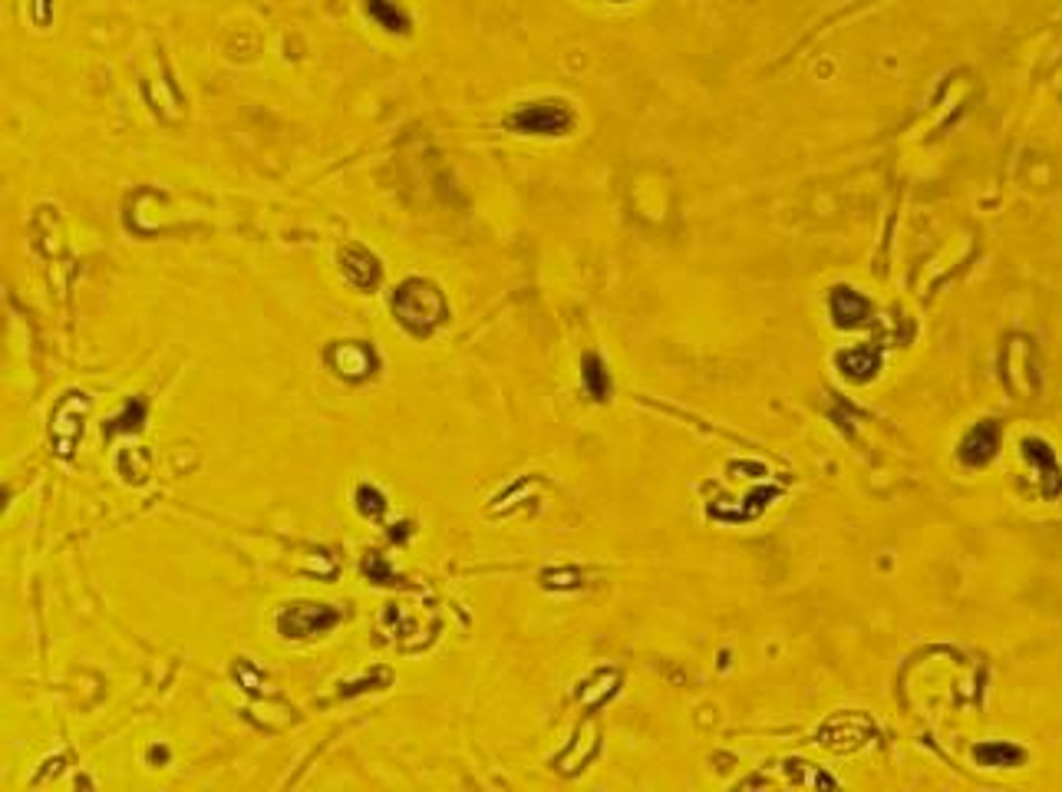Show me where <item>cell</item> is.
<instances>
[{
  "label": "cell",
  "mask_w": 1062,
  "mask_h": 792,
  "mask_svg": "<svg viewBox=\"0 0 1062 792\" xmlns=\"http://www.w3.org/2000/svg\"><path fill=\"white\" fill-rule=\"evenodd\" d=\"M393 307H396V314H400V321H406L409 327H433L446 317V301H442L439 288L429 281H419V278L396 288Z\"/></svg>",
  "instance_id": "cell-1"
},
{
  "label": "cell",
  "mask_w": 1062,
  "mask_h": 792,
  "mask_svg": "<svg viewBox=\"0 0 1062 792\" xmlns=\"http://www.w3.org/2000/svg\"><path fill=\"white\" fill-rule=\"evenodd\" d=\"M574 123L571 109L564 103H531L508 119V126L518 132H541V136H561Z\"/></svg>",
  "instance_id": "cell-2"
},
{
  "label": "cell",
  "mask_w": 1062,
  "mask_h": 792,
  "mask_svg": "<svg viewBox=\"0 0 1062 792\" xmlns=\"http://www.w3.org/2000/svg\"><path fill=\"white\" fill-rule=\"evenodd\" d=\"M997 446H1000V426L990 420L977 423L967 433L964 443H960V459H964L967 466H987L993 453H997Z\"/></svg>",
  "instance_id": "cell-3"
},
{
  "label": "cell",
  "mask_w": 1062,
  "mask_h": 792,
  "mask_svg": "<svg viewBox=\"0 0 1062 792\" xmlns=\"http://www.w3.org/2000/svg\"><path fill=\"white\" fill-rule=\"evenodd\" d=\"M330 624H337V611H330V608H297V611L281 614V631L287 637H311V634H320Z\"/></svg>",
  "instance_id": "cell-4"
},
{
  "label": "cell",
  "mask_w": 1062,
  "mask_h": 792,
  "mask_svg": "<svg viewBox=\"0 0 1062 792\" xmlns=\"http://www.w3.org/2000/svg\"><path fill=\"white\" fill-rule=\"evenodd\" d=\"M340 264H344V278L353 284V288L360 291H370L376 281H380V261H376L367 248L353 245V248H344V255H340Z\"/></svg>",
  "instance_id": "cell-5"
},
{
  "label": "cell",
  "mask_w": 1062,
  "mask_h": 792,
  "mask_svg": "<svg viewBox=\"0 0 1062 792\" xmlns=\"http://www.w3.org/2000/svg\"><path fill=\"white\" fill-rule=\"evenodd\" d=\"M832 314H835L838 327H858L871 317V304H868V297L855 294L851 288H835L832 291Z\"/></svg>",
  "instance_id": "cell-6"
},
{
  "label": "cell",
  "mask_w": 1062,
  "mask_h": 792,
  "mask_svg": "<svg viewBox=\"0 0 1062 792\" xmlns=\"http://www.w3.org/2000/svg\"><path fill=\"white\" fill-rule=\"evenodd\" d=\"M1023 453L1039 462V472H1043V492L1049 495V499H1056V495H1062V476L1056 469V459H1053V449H1049L1043 439H1023Z\"/></svg>",
  "instance_id": "cell-7"
},
{
  "label": "cell",
  "mask_w": 1062,
  "mask_h": 792,
  "mask_svg": "<svg viewBox=\"0 0 1062 792\" xmlns=\"http://www.w3.org/2000/svg\"><path fill=\"white\" fill-rule=\"evenodd\" d=\"M330 360H334V367L344 373V377H367V373L373 370V354L367 344H340V347H334Z\"/></svg>",
  "instance_id": "cell-8"
},
{
  "label": "cell",
  "mask_w": 1062,
  "mask_h": 792,
  "mask_svg": "<svg viewBox=\"0 0 1062 792\" xmlns=\"http://www.w3.org/2000/svg\"><path fill=\"white\" fill-rule=\"evenodd\" d=\"M973 756H977L983 766H1016L1026 759V753L1013 743H980L977 750H973Z\"/></svg>",
  "instance_id": "cell-9"
},
{
  "label": "cell",
  "mask_w": 1062,
  "mask_h": 792,
  "mask_svg": "<svg viewBox=\"0 0 1062 792\" xmlns=\"http://www.w3.org/2000/svg\"><path fill=\"white\" fill-rule=\"evenodd\" d=\"M367 10H370V17L376 20V24L386 27L390 33H406L409 30V17L393 4V0H367Z\"/></svg>",
  "instance_id": "cell-10"
},
{
  "label": "cell",
  "mask_w": 1062,
  "mask_h": 792,
  "mask_svg": "<svg viewBox=\"0 0 1062 792\" xmlns=\"http://www.w3.org/2000/svg\"><path fill=\"white\" fill-rule=\"evenodd\" d=\"M838 367L845 370V377H871L878 370V350L871 347L848 350V354L838 357Z\"/></svg>",
  "instance_id": "cell-11"
},
{
  "label": "cell",
  "mask_w": 1062,
  "mask_h": 792,
  "mask_svg": "<svg viewBox=\"0 0 1062 792\" xmlns=\"http://www.w3.org/2000/svg\"><path fill=\"white\" fill-rule=\"evenodd\" d=\"M584 387H588L594 400H607V393H611V377H607L604 363L594 354L584 357Z\"/></svg>",
  "instance_id": "cell-12"
}]
</instances>
